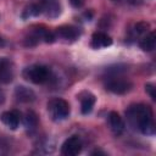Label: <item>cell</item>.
Returning a JSON list of instances; mask_svg holds the SVG:
<instances>
[{"label":"cell","mask_w":156,"mask_h":156,"mask_svg":"<svg viewBox=\"0 0 156 156\" xmlns=\"http://www.w3.org/2000/svg\"><path fill=\"white\" fill-rule=\"evenodd\" d=\"M126 116L130 127L139 130L141 134H145V135L155 134L154 113L150 106L144 104L132 105L126 111Z\"/></svg>","instance_id":"6da1fadb"},{"label":"cell","mask_w":156,"mask_h":156,"mask_svg":"<svg viewBox=\"0 0 156 156\" xmlns=\"http://www.w3.org/2000/svg\"><path fill=\"white\" fill-rule=\"evenodd\" d=\"M110 74L106 77L105 79V88L106 90L113 93V94H118V95H122V94H126L128 93L133 84L129 79L122 77L121 74V69H112V71H108Z\"/></svg>","instance_id":"7a4b0ae2"},{"label":"cell","mask_w":156,"mask_h":156,"mask_svg":"<svg viewBox=\"0 0 156 156\" xmlns=\"http://www.w3.org/2000/svg\"><path fill=\"white\" fill-rule=\"evenodd\" d=\"M26 80L34 84H44L51 78V69L44 65H30L26 67L22 72Z\"/></svg>","instance_id":"3957f363"},{"label":"cell","mask_w":156,"mask_h":156,"mask_svg":"<svg viewBox=\"0 0 156 156\" xmlns=\"http://www.w3.org/2000/svg\"><path fill=\"white\" fill-rule=\"evenodd\" d=\"M48 112L52 121L61 122L68 118L71 113V107H69V104L65 99L55 98L48 102Z\"/></svg>","instance_id":"277c9868"},{"label":"cell","mask_w":156,"mask_h":156,"mask_svg":"<svg viewBox=\"0 0 156 156\" xmlns=\"http://www.w3.org/2000/svg\"><path fill=\"white\" fill-rule=\"evenodd\" d=\"M54 35H55V40H62L66 43H71L78 39V37L80 35V30L79 28L71 26V24H66V26H61L57 27L54 30Z\"/></svg>","instance_id":"5b68a950"},{"label":"cell","mask_w":156,"mask_h":156,"mask_svg":"<svg viewBox=\"0 0 156 156\" xmlns=\"http://www.w3.org/2000/svg\"><path fill=\"white\" fill-rule=\"evenodd\" d=\"M83 149V141L78 135H72L67 138L61 145V154L65 156H76L80 154Z\"/></svg>","instance_id":"8992f818"},{"label":"cell","mask_w":156,"mask_h":156,"mask_svg":"<svg viewBox=\"0 0 156 156\" xmlns=\"http://www.w3.org/2000/svg\"><path fill=\"white\" fill-rule=\"evenodd\" d=\"M41 13H44L48 18H57L61 15V2L60 0H40L39 2Z\"/></svg>","instance_id":"52a82bcc"},{"label":"cell","mask_w":156,"mask_h":156,"mask_svg":"<svg viewBox=\"0 0 156 156\" xmlns=\"http://www.w3.org/2000/svg\"><path fill=\"white\" fill-rule=\"evenodd\" d=\"M15 76L13 65L6 57H0V83H11Z\"/></svg>","instance_id":"ba28073f"},{"label":"cell","mask_w":156,"mask_h":156,"mask_svg":"<svg viewBox=\"0 0 156 156\" xmlns=\"http://www.w3.org/2000/svg\"><path fill=\"white\" fill-rule=\"evenodd\" d=\"M0 119L7 128H10L11 130H16L20 127V123H21V113L16 110L5 111V112L1 113Z\"/></svg>","instance_id":"9c48e42d"},{"label":"cell","mask_w":156,"mask_h":156,"mask_svg":"<svg viewBox=\"0 0 156 156\" xmlns=\"http://www.w3.org/2000/svg\"><path fill=\"white\" fill-rule=\"evenodd\" d=\"M107 122H108V127H110L111 132L115 135H121L124 132L126 123H124L123 118L119 116V113H117L116 111H111L108 113Z\"/></svg>","instance_id":"30bf717a"},{"label":"cell","mask_w":156,"mask_h":156,"mask_svg":"<svg viewBox=\"0 0 156 156\" xmlns=\"http://www.w3.org/2000/svg\"><path fill=\"white\" fill-rule=\"evenodd\" d=\"M111 44H112V39L105 32H95L91 35L90 46L93 49H104V48L110 46Z\"/></svg>","instance_id":"8fae6325"},{"label":"cell","mask_w":156,"mask_h":156,"mask_svg":"<svg viewBox=\"0 0 156 156\" xmlns=\"http://www.w3.org/2000/svg\"><path fill=\"white\" fill-rule=\"evenodd\" d=\"M79 101H80V111L83 115H88L93 111L94 105L96 102V98L90 91H83L79 94Z\"/></svg>","instance_id":"7c38bea8"},{"label":"cell","mask_w":156,"mask_h":156,"mask_svg":"<svg viewBox=\"0 0 156 156\" xmlns=\"http://www.w3.org/2000/svg\"><path fill=\"white\" fill-rule=\"evenodd\" d=\"M15 98L18 102H22V104H30L35 100V93L27 88V87H23V85H18L16 87L15 89Z\"/></svg>","instance_id":"4fadbf2b"},{"label":"cell","mask_w":156,"mask_h":156,"mask_svg":"<svg viewBox=\"0 0 156 156\" xmlns=\"http://www.w3.org/2000/svg\"><path fill=\"white\" fill-rule=\"evenodd\" d=\"M139 46L141 50L144 51H152L155 49L156 45V35L155 32H149L146 34H144L140 39H139Z\"/></svg>","instance_id":"5bb4252c"},{"label":"cell","mask_w":156,"mask_h":156,"mask_svg":"<svg viewBox=\"0 0 156 156\" xmlns=\"http://www.w3.org/2000/svg\"><path fill=\"white\" fill-rule=\"evenodd\" d=\"M149 23L146 22H139L133 26V28L129 30V39L130 40H139L144 34L147 33V29H149Z\"/></svg>","instance_id":"9a60e30c"},{"label":"cell","mask_w":156,"mask_h":156,"mask_svg":"<svg viewBox=\"0 0 156 156\" xmlns=\"http://www.w3.org/2000/svg\"><path fill=\"white\" fill-rule=\"evenodd\" d=\"M23 123L26 126V128L28 129H34L38 126V117L33 111H28L26 112L24 117H23Z\"/></svg>","instance_id":"2e32d148"},{"label":"cell","mask_w":156,"mask_h":156,"mask_svg":"<svg viewBox=\"0 0 156 156\" xmlns=\"http://www.w3.org/2000/svg\"><path fill=\"white\" fill-rule=\"evenodd\" d=\"M40 13H41L40 5L39 4H32L24 10L22 16H23V18H28V17H33V16H39Z\"/></svg>","instance_id":"e0dca14e"},{"label":"cell","mask_w":156,"mask_h":156,"mask_svg":"<svg viewBox=\"0 0 156 156\" xmlns=\"http://www.w3.org/2000/svg\"><path fill=\"white\" fill-rule=\"evenodd\" d=\"M145 90L149 93V95H150V98L152 99V100H155L156 99V95H155V87H154V84H146L145 85Z\"/></svg>","instance_id":"ac0fdd59"},{"label":"cell","mask_w":156,"mask_h":156,"mask_svg":"<svg viewBox=\"0 0 156 156\" xmlns=\"http://www.w3.org/2000/svg\"><path fill=\"white\" fill-rule=\"evenodd\" d=\"M69 2H71V5H72L73 7L79 9V7H82V6H83L84 0H69Z\"/></svg>","instance_id":"d6986e66"},{"label":"cell","mask_w":156,"mask_h":156,"mask_svg":"<svg viewBox=\"0 0 156 156\" xmlns=\"http://www.w3.org/2000/svg\"><path fill=\"white\" fill-rule=\"evenodd\" d=\"M4 101H5V95H4L2 90L0 89V105H2V104H4Z\"/></svg>","instance_id":"ffe728a7"},{"label":"cell","mask_w":156,"mask_h":156,"mask_svg":"<svg viewBox=\"0 0 156 156\" xmlns=\"http://www.w3.org/2000/svg\"><path fill=\"white\" fill-rule=\"evenodd\" d=\"M112 1H116V2H121V1H126V0H112Z\"/></svg>","instance_id":"44dd1931"}]
</instances>
